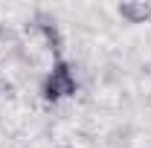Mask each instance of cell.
I'll use <instances>...</instances> for the list:
<instances>
[{
    "label": "cell",
    "mask_w": 151,
    "mask_h": 148,
    "mask_svg": "<svg viewBox=\"0 0 151 148\" xmlns=\"http://www.w3.org/2000/svg\"><path fill=\"white\" fill-rule=\"evenodd\" d=\"M78 93V73L67 58H55L52 67L44 73L41 78V99L47 105H58V102H67Z\"/></svg>",
    "instance_id": "obj_1"
},
{
    "label": "cell",
    "mask_w": 151,
    "mask_h": 148,
    "mask_svg": "<svg viewBox=\"0 0 151 148\" xmlns=\"http://www.w3.org/2000/svg\"><path fill=\"white\" fill-rule=\"evenodd\" d=\"M116 12L128 23H145V20H151V3H145V0H125V3L116 6Z\"/></svg>",
    "instance_id": "obj_2"
}]
</instances>
